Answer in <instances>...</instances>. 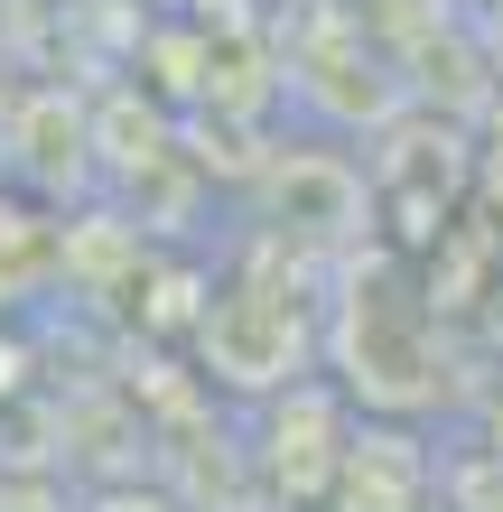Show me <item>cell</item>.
<instances>
[{"instance_id": "6da1fadb", "label": "cell", "mask_w": 503, "mask_h": 512, "mask_svg": "<svg viewBox=\"0 0 503 512\" xmlns=\"http://www.w3.org/2000/svg\"><path fill=\"white\" fill-rule=\"evenodd\" d=\"M205 354H215V373H233V382H289L299 326H289V308H271V298H215Z\"/></svg>"}, {"instance_id": "7a4b0ae2", "label": "cell", "mask_w": 503, "mask_h": 512, "mask_svg": "<svg viewBox=\"0 0 503 512\" xmlns=\"http://www.w3.org/2000/svg\"><path fill=\"white\" fill-rule=\"evenodd\" d=\"M336 503H345V512H410V503H420V447L354 429L345 475H336Z\"/></svg>"}]
</instances>
